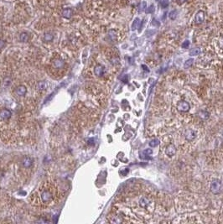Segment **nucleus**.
Segmentation results:
<instances>
[{
  "instance_id": "nucleus-15",
  "label": "nucleus",
  "mask_w": 223,
  "mask_h": 224,
  "mask_svg": "<svg viewBox=\"0 0 223 224\" xmlns=\"http://www.w3.org/2000/svg\"><path fill=\"white\" fill-rule=\"evenodd\" d=\"M198 115L202 119H207L209 118V116H210L209 112H207V111H203V110H201L200 112H198Z\"/></svg>"
},
{
  "instance_id": "nucleus-11",
  "label": "nucleus",
  "mask_w": 223,
  "mask_h": 224,
  "mask_svg": "<svg viewBox=\"0 0 223 224\" xmlns=\"http://www.w3.org/2000/svg\"><path fill=\"white\" fill-rule=\"evenodd\" d=\"M72 15H73V10L71 8H66L62 11V16L66 19H71L72 17Z\"/></svg>"
},
{
  "instance_id": "nucleus-32",
  "label": "nucleus",
  "mask_w": 223,
  "mask_h": 224,
  "mask_svg": "<svg viewBox=\"0 0 223 224\" xmlns=\"http://www.w3.org/2000/svg\"><path fill=\"white\" fill-rule=\"evenodd\" d=\"M186 0H177V2L179 3H185Z\"/></svg>"
},
{
  "instance_id": "nucleus-24",
  "label": "nucleus",
  "mask_w": 223,
  "mask_h": 224,
  "mask_svg": "<svg viewBox=\"0 0 223 224\" xmlns=\"http://www.w3.org/2000/svg\"><path fill=\"white\" fill-rule=\"evenodd\" d=\"M159 141L158 139H154V140H152V141L149 142V146H151V147H156V146L159 144Z\"/></svg>"
},
{
  "instance_id": "nucleus-6",
  "label": "nucleus",
  "mask_w": 223,
  "mask_h": 224,
  "mask_svg": "<svg viewBox=\"0 0 223 224\" xmlns=\"http://www.w3.org/2000/svg\"><path fill=\"white\" fill-rule=\"evenodd\" d=\"M104 72H105V68H104V66L102 65H96L95 68H94V73H95V75L96 77H102Z\"/></svg>"
},
{
  "instance_id": "nucleus-30",
  "label": "nucleus",
  "mask_w": 223,
  "mask_h": 224,
  "mask_svg": "<svg viewBox=\"0 0 223 224\" xmlns=\"http://www.w3.org/2000/svg\"><path fill=\"white\" fill-rule=\"evenodd\" d=\"M4 46H5V41L3 40H0V49L3 48Z\"/></svg>"
},
{
  "instance_id": "nucleus-5",
  "label": "nucleus",
  "mask_w": 223,
  "mask_h": 224,
  "mask_svg": "<svg viewBox=\"0 0 223 224\" xmlns=\"http://www.w3.org/2000/svg\"><path fill=\"white\" fill-rule=\"evenodd\" d=\"M205 18H206V14L203 10H200L197 12L195 18V23L197 24H202L205 20Z\"/></svg>"
},
{
  "instance_id": "nucleus-10",
  "label": "nucleus",
  "mask_w": 223,
  "mask_h": 224,
  "mask_svg": "<svg viewBox=\"0 0 223 224\" xmlns=\"http://www.w3.org/2000/svg\"><path fill=\"white\" fill-rule=\"evenodd\" d=\"M16 93H17V95L18 96H24L25 94H26V92H27V89H26V87H24V86H23V85H20V86H18L17 88H16Z\"/></svg>"
},
{
  "instance_id": "nucleus-20",
  "label": "nucleus",
  "mask_w": 223,
  "mask_h": 224,
  "mask_svg": "<svg viewBox=\"0 0 223 224\" xmlns=\"http://www.w3.org/2000/svg\"><path fill=\"white\" fill-rule=\"evenodd\" d=\"M146 8H147V3L145 1H143L139 5V13L144 12L146 10Z\"/></svg>"
},
{
  "instance_id": "nucleus-16",
  "label": "nucleus",
  "mask_w": 223,
  "mask_h": 224,
  "mask_svg": "<svg viewBox=\"0 0 223 224\" xmlns=\"http://www.w3.org/2000/svg\"><path fill=\"white\" fill-rule=\"evenodd\" d=\"M19 40H20V41H22V42H26V41H28V40H29V34L25 32L21 33L20 35H19Z\"/></svg>"
},
{
  "instance_id": "nucleus-26",
  "label": "nucleus",
  "mask_w": 223,
  "mask_h": 224,
  "mask_svg": "<svg viewBox=\"0 0 223 224\" xmlns=\"http://www.w3.org/2000/svg\"><path fill=\"white\" fill-rule=\"evenodd\" d=\"M151 24H152V25H154V26H156V27H159V25H160V23H159L157 19H153V20H152Z\"/></svg>"
},
{
  "instance_id": "nucleus-27",
  "label": "nucleus",
  "mask_w": 223,
  "mask_h": 224,
  "mask_svg": "<svg viewBox=\"0 0 223 224\" xmlns=\"http://www.w3.org/2000/svg\"><path fill=\"white\" fill-rule=\"evenodd\" d=\"M189 46H190V41L189 40H185L183 42V44H182V47L185 49H187L189 48Z\"/></svg>"
},
{
  "instance_id": "nucleus-4",
  "label": "nucleus",
  "mask_w": 223,
  "mask_h": 224,
  "mask_svg": "<svg viewBox=\"0 0 223 224\" xmlns=\"http://www.w3.org/2000/svg\"><path fill=\"white\" fill-rule=\"evenodd\" d=\"M190 108H191V106L186 101H180L177 104V109L180 112H188L190 110Z\"/></svg>"
},
{
  "instance_id": "nucleus-22",
  "label": "nucleus",
  "mask_w": 223,
  "mask_h": 224,
  "mask_svg": "<svg viewBox=\"0 0 223 224\" xmlns=\"http://www.w3.org/2000/svg\"><path fill=\"white\" fill-rule=\"evenodd\" d=\"M162 9H166L169 6V0H159Z\"/></svg>"
},
{
  "instance_id": "nucleus-9",
  "label": "nucleus",
  "mask_w": 223,
  "mask_h": 224,
  "mask_svg": "<svg viewBox=\"0 0 223 224\" xmlns=\"http://www.w3.org/2000/svg\"><path fill=\"white\" fill-rule=\"evenodd\" d=\"M11 116H12V112H10L9 109H2L0 111V118L2 119L7 120V119L10 118Z\"/></svg>"
},
{
  "instance_id": "nucleus-25",
  "label": "nucleus",
  "mask_w": 223,
  "mask_h": 224,
  "mask_svg": "<svg viewBox=\"0 0 223 224\" xmlns=\"http://www.w3.org/2000/svg\"><path fill=\"white\" fill-rule=\"evenodd\" d=\"M47 87V84L46 82H40L39 83V89L40 90H45Z\"/></svg>"
},
{
  "instance_id": "nucleus-19",
  "label": "nucleus",
  "mask_w": 223,
  "mask_h": 224,
  "mask_svg": "<svg viewBox=\"0 0 223 224\" xmlns=\"http://www.w3.org/2000/svg\"><path fill=\"white\" fill-rule=\"evenodd\" d=\"M200 53H201V50H200V49H198V48L192 49V50H191V51H190V56H198Z\"/></svg>"
},
{
  "instance_id": "nucleus-23",
  "label": "nucleus",
  "mask_w": 223,
  "mask_h": 224,
  "mask_svg": "<svg viewBox=\"0 0 223 224\" xmlns=\"http://www.w3.org/2000/svg\"><path fill=\"white\" fill-rule=\"evenodd\" d=\"M154 10H155L154 5V4H151V5L148 8V9H147L146 12H147V14H154Z\"/></svg>"
},
{
  "instance_id": "nucleus-28",
  "label": "nucleus",
  "mask_w": 223,
  "mask_h": 224,
  "mask_svg": "<svg viewBox=\"0 0 223 224\" xmlns=\"http://www.w3.org/2000/svg\"><path fill=\"white\" fill-rule=\"evenodd\" d=\"M218 45H219L220 48L223 49V35L219 38V40H218Z\"/></svg>"
},
{
  "instance_id": "nucleus-3",
  "label": "nucleus",
  "mask_w": 223,
  "mask_h": 224,
  "mask_svg": "<svg viewBox=\"0 0 223 224\" xmlns=\"http://www.w3.org/2000/svg\"><path fill=\"white\" fill-rule=\"evenodd\" d=\"M223 184L220 180H214L210 184V192L214 194H219L222 192Z\"/></svg>"
},
{
  "instance_id": "nucleus-8",
  "label": "nucleus",
  "mask_w": 223,
  "mask_h": 224,
  "mask_svg": "<svg viewBox=\"0 0 223 224\" xmlns=\"http://www.w3.org/2000/svg\"><path fill=\"white\" fill-rule=\"evenodd\" d=\"M176 153V149H175L174 144H170L169 146H167L166 149H165V154L169 156V157H172L174 156Z\"/></svg>"
},
{
  "instance_id": "nucleus-14",
  "label": "nucleus",
  "mask_w": 223,
  "mask_h": 224,
  "mask_svg": "<svg viewBox=\"0 0 223 224\" xmlns=\"http://www.w3.org/2000/svg\"><path fill=\"white\" fill-rule=\"evenodd\" d=\"M139 23H140V20H139V18H136L133 20V22L132 24V30L133 31H134V30H136L138 29V27L139 26Z\"/></svg>"
},
{
  "instance_id": "nucleus-18",
  "label": "nucleus",
  "mask_w": 223,
  "mask_h": 224,
  "mask_svg": "<svg viewBox=\"0 0 223 224\" xmlns=\"http://www.w3.org/2000/svg\"><path fill=\"white\" fill-rule=\"evenodd\" d=\"M177 15H178V11H177L176 9H174V10L170 11V14H169L170 19H172V20H175V19H176V17H177Z\"/></svg>"
},
{
  "instance_id": "nucleus-31",
  "label": "nucleus",
  "mask_w": 223,
  "mask_h": 224,
  "mask_svg": "<svg viewBox=\"0 0 223 224\" xmlns=\"http://www.w3.org/2000/svg\"><path fill=\"white\" fill-rule=\"evenodd\" d=\"M142 67H143V68H144V69H145V71H149V70H148V67H147V66H146L145 65H142Z\"/></svg>"
},
{
  "instance_id": "nucleus-13",
  "label": "nucleus",
  "mask_w": 223,
  "mask_h": 224,
  "mask_svg": "<svg viewBox=\"0 0 223 224\" xmlns=\"http://www.w3.org/2000/svg\"><path fill=\"white\" fill-rule=\"evenodd\" d=\"M150 203V201L147 198V197H141L139 200V204L140 206L143 208H146Z\"/></svg>"
},
{
  "instance_id": "nucleus-29",
  "label": "nucleus",
  "mask_w": 223,
  "mask_h": 224,
  "mask_svg": "<svg viewBox=\"0 0 223 224\" xmlns=\"http://www.w3.org/2000/svg\"><path fill=\"white\" fill-rule=\"evenodd\" d=\"M115 35H116V34H115V31H114V30H112L109 31V36L111 37L112 40H114V39H115V37H116Z\"/></svg>"
},
{
  "instance_id": "nucleus-2",
  "label": "nucleus",
  "mask_w": 223,
  "mask_h": 224,
  "mask_svg": "<svg viewBox=\"0 0 223 224\" xmlns=\"http://www.w3.org/2000/svg\"><path fill=\"white\" fill-rule=\"evenodd\" d=\"M65 62L61 58H55L52 61L50 71H52V76L57 77L58 78L62 77L65 75Z\"/></svg>"
},
{
  "instance_id": "nucleus-7",
  "label": "nucleus",
  "mask_w": 223,
  "mask_h": 224,
  "mask_svg": "<svg viewBox=\"0 0 223 224\" xmlns=\"http://www.w3.org/2000/svg\"><path fill=\"white\" fill-rule=\"evenodd\" d=\"M21 165L24 167V168H30L33 165V160L30 157L28 156H24L22 160H21Z\"/></svg>"
},
{
  "instance_id": "nucleus-17",
  "label": "nucleus",
  "mask_w": 223,
  "mask_h": 224,
  "mask_svg": "<svg viewBox=\"0 0 223 224\" xmlns=\"http://www.w3.org/2000/svg\"><path fill=\"white\" fill-rule=\"evenodd\" d=\"M53 38H54V36H53V34H50V33H46V34H45V35H44V40H45V41H47V42L51 41V40H53Z\"/></svg>"
},
{
  "instance_id": "nucleus-1",
  "label": "nucleus",
  "mask_w": 223,
  "mask_h": 224,
  "mask_svg": "<svg viewBox=\"0 0 223 224\" xmlns=\"http://www.w3.org/2000/svg\"><path fill=\"white\" fill-rule=\"evenodd\" d=\"M60 197V191L57 185L52 180H46L30 196V202L38 207H49L57 202Z\"/></svg>"
},
{
  "instance_id": "nucleus-12",
  "label": "nucleus",
  "mask_w": 223,
  "mask_h": 224,
  "mask_svg": "<svg viewBox=\"0 0 223 224\" xmlns=\"http://www.w3.org/2000/svg\"><path fill=\"white\" fill-rule=\"evenodd\" d=\"M196 137V132L194 130H187L185 132V139L187 140H193Z\"/></svg>"
},
{
  "instance_id": "nucleus-21",
  "label": "nucleus",
  "mask_w": 223,
  "mask_h": 224,
  "mask_svg": "<svg viewBox=\"0 0 223 224\" xmlns=\"http://www.w3.org/2000/svg\"><path fill=\"white\" fill-rule=\"evenodd\" d=\"M193 63H194V59L191 58V59L187 60V61L185 62V64H184V67H185V69H187V68H189L190 66H191Z\"/></svg>"
}]
</instances>
